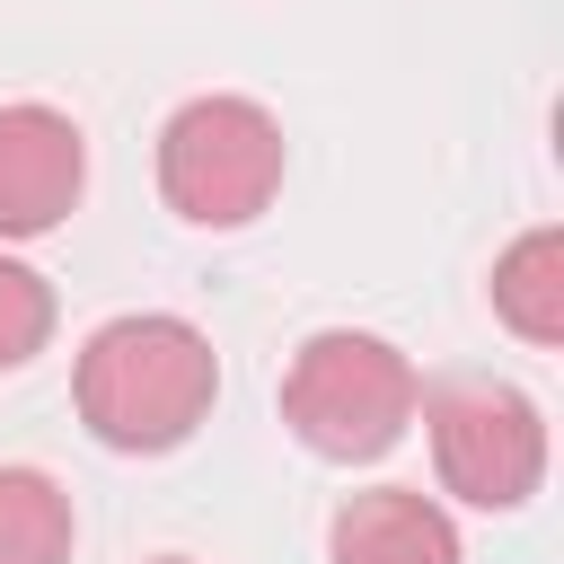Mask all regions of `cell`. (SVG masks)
Instances as JSON below:
<instances>
[{"label": "cell", "instance_id": "2", "mask_svg": "<svg viewBox=\"0 0 564 564\" xmlns=\"http://www.w3.org/2000/svg\"><path fill=\"white\" fill-rule=\"evenodd\" d=\"M414 397H423L414 361H405L388 335H361V326L308 335V344L291 352V370H282V423H291L317 458H344V467L397 449L405 423H414Z\"/></svg>", "mask_w": 564, "mask_h": 564}, {"label": "cell", "instance_id": "9", "mask_svg": "<svg viewBox=\"0 0 564 564\" xmlns=\"http://www.w3.org/2000/svg\"><path fill=\"white\" fill-rule=\"evenodd\" d=\"M44 335H53V282H44L35 264L0 256V370L35 361V352H44Z\"/></svg>", "mask_w": 564, "mask_h": 564}, {"label": "cell", "instance_id": "10", "mask_svg": "<svg viewBox=\"0 0 564 564\" xmlns=\"http://www.w3.org/2000/svg\"><path fill=\"white\" fill-rule=\"evenodd\" d=\"M150 564H185V555H150Z\"/></svg>", "mask_w": 564, "mask_h": 564}, {"label": "cell", "instance_id": "3", "mask_svg": "<svg viewBox=\"0 0 564 564\" xmlns=\"http://www.w3.org/2000/svg\"><path fill=\"white\" fill-rule=\"evenodd\" d=\"M159 194L194 229H247L282 194V123L256 97H185L159 132Z\"/></svg>", "mask_w": 564, "mask_h": 564}, {"label": "cell", "instance_id": "1", "mask_svg": "<svg viewBox=\"0 0 564 564\" xmlns=\"http://www.w3.org/2000/svg\"><path fill=\"white\" fill-rule=\"evenodd\" d=\"M212 397H220L212 335H203L194 317H167V308L106 317V326L79 344V370H70L79 423H88L106 449H132V458L194 441V423L212 414Z\"/></svg>", "mask_w": 564, "mask_h": 564}, {"label": "cell", "instance_id": "5", "mask_svg": "<svg viewBox=\"0 0 564 564\" xmlns=\"http://www.w3.org/2000/svg\"><path fill=\"white\" fill-rule=\"evenodd\" d=\"M88 185V141L62 106H0V238H44Z\"/></svg>", "mask_w": 564, "mask_h": 564}, {"label": "cell", "instance_id": "4", "mask_svg": "<svg viewBox=\"0 0 564 564\" xmlns=\"http://www.w3.org/2000/svg\"><path fill=\"white\" fill-rule=\"evenodd\" d=\"M432 423V467L476 511H520L546 485V414L511 379H441L414 397Z\"/></svg>", "mask_w": 564, "mask_h": 564}, {"label": "cell", "instance_id": "7", "mask_svg": "<svg viewBox=\"0 0 564 564\" xmlns=\"http://www.w3.org/2000/svg\"><path fill=\"white\" fill-rule=\"evenodd\" d=\"M494 317L520 344H564V229H520L494 256Z\"/></svg>", "mask_w": 564, "mask_h": 564}, {"label": "cell", "instance_id": "6", "mask_svg": "<svg viewBox=\"0 0 564 564\" xmlns=\"http://www.w3.org/2000/svg\"><path fill=\"white\" fill-rule=\"evenodd\" d=\"M326 564H458V529L414 485H370L335 511Z\"/></svg>", "mask_w": 564, "mask_h": 564}, {"label": "cell", "instance_id": "8", "mask_svg": "<svg viewBox=\"0 0 564 564\" xmlns=\"http://www.w3.org/2000/svg\"><path fill=\"white\" fill-rule=\"evenodd\" d=\"M70 494L44 467H0V564H70Z\"/></svg>", "mask_w": 564, "mask_h": 564}]
</instances>
